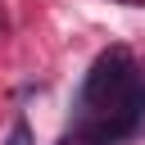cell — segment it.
Masks as SVG:
<instances>
[{
	"mask_svg": "<svg viewBox=\"0 0 145 145\" xmlns=\"http://www.w3.org/2000/svg\"><path fill=\"white\" fill-rule=\"evenodd\" d=\"M5 145H36V140H32L27 118H14V127H9V136H5Z\"/></svg>",
	"mask_w": 145,
	"mask_h": 145,
	"instance_id": "7a4b0ae2",
	"label": "cell"
},
{
	"mask_svg": "<svg viewBox=\"0 0 145 145\" xmlns=\"http://www.w3.org/2000/svg\"><path fill=\"white\" fill-rule=\"evenodd\" d=\"M0 41H5V14H0Z\"/></svg>",
	"mask_w": 145,
	"mask_h": 145,
	"instance_id": "3957f363",
	"label": "cell"
},
{
	"mask_svg": "<svg viewBox=\"0 0 145 145\" xmlns=\"http://www.w3.org/2000/svg\"><path fill=\"white\" fill-rule=\"evenodd\" d=\"M140 122H145V77L136 68V59L122 45H113L91 63V72L82 82L72 140L77 145H118Z\"/></svg>",
	"mask_w": 145,
	"mask_h": 145,
	"instance_id": "6da1fadb",
	"label": "cell"
}]
</instances>
